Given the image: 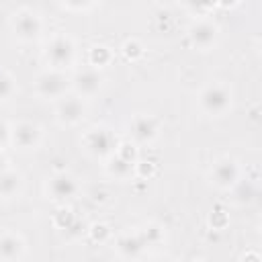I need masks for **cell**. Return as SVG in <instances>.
I'll return each mask as SVG.
<instances>
[{
  "label": "cell",
  "instance_id": "1",
  "mask_svg": "<svg viewBox=\"0 0 262 262\" xmlns=\"http://www.w3.org/2000/svg\"><path fill=\"white\" fill-rule=\"evenodd\" d=\"M199 106L211 117H221L231 108V90L219 82L207 84L199 92Z\"/></svg>",
  "mask_w": 262,
  "mask_h": 262
},
{
  "label": "cell",
  "instance_id": "2",
  "mask_svg": "<svg viewBox=\"0 0 262 262\" xmlns=\"http://www.w3.org/2000/svg\"><path fill=\"white\" fill-rule=\"evenodd\" d=\"M45 59L47 63L51 66V70H57V72H63L66 68H70L74 63V57H76V45L72 41V37L68 35H55L49 39V43L45 45Z\"/></svg>",
  "mask_w": 262,
  "mask_h": 262
},
{
  "label": "cell",
  "instance_id": "3",
  "mask_svg": "<svg viewBox=\"0 0 262 262\" xmlns=\"http://www.w3.org/2000/svg\"><path fill=\"white\" fill-rule=\"evenodd\" d=\"M12 31L20 41H35L43 33V18L33 8H18L12 14Z\"/></svg>",
  "mask_w": 262,
  "mask_h": 262
},
{
  "label": "cell",
  "instance_id": "4",
  "mask_svg": "<svg viewBox=\"0 0 262 262\" xmlns=\"http://www.w3.org/2000/svg\"><path fill=\"white\" fill-rule=\"evenodd\" d=\"M84 145L96 158H111L119 149L117 135L106 127H92L84 135Z\"/></svg>",
  "mask_w": 262,
  "mask_h": 262
},
{
  "label": "cell",
  "instance_id": "5",
  "mask_svg": "<svg viewBox=\"0 0 262 262\" xmlns=\"http://www.w3.org/2000/svg\"><path fill=\"white\" fill-rule=\"evenodd\" d=\"M70 78L66 76V72H57V70H47L43 74L37 76L35 80V90L41 98H63L68 88H70Z\"/></svg>",
  "mask_w": 262,
  "mask_h": 262
},
{
  "label": "cell",
  "instance_id": "6",
  "mask_svg": "<svg viewBox=\"0 0 262 262\" xmlns=\"http://www.w3.org/2000/svg\"><path fill=\"white\" fill-rule=\"evenodd\" d=\"M209 180L213 186L221 188V190H227V188H233L237 182H239V166L235 160L231 158H221L213 164L211 172H209Z\"/></svg>",
  "mask_w": 262,
  "mask_h": 262
},
{
  "label": "cell",
  "instance_id": "7",
  "mask_svg": "<svg viewBox=\"0 0 262 262\" xmlns=\"http://www.w3.org/2000/svg\"><path fill=\"white\" fill-rule=\"evenodd\" d=\"M78 194V182L68 172H55L47 178V196L57 203H66Z\"/></svg>",
  "mask_w": 262,
  "mask_h": 262
},
{
  "label": "cell",
  "instance_id": "8",
  "mask_svg": "<svg viewBox=\"0 0 262 262\" xmlns=\"http://www.w3.org/2000/svg\"><path fill=\"white\" fill-rule=\"evenodd\" d=\"M217 37H219V29L215 23L207 20V18H201V20H194L190 27H188V41L192 43V47L205 51V49H211L215 43H217Z\"/></svg>",
  "mask_w": 262,
  "mask_h": 262
},
{
  "label": "cell",
  "instance_id": "9",
  "mask_svg": "<svg viewBox=\"0 0 262 262\" xmlns=\"http://www.w3.org/2000/svg\"><path fill=\"white\" fill-rule=\"evenodd\" d=\"M55 117L61 125H78L86 117V104L80 96H63L57 100Z\"/></svg>",
  "mask_w": 262,
  "mask_h": 262
},
{
  "label": "cell",
  "instance_id": "10",
  "mask_svg": "<svg viewBox=\"0 0 262 262\" xmlns=\"http://www.w3.org/2000/svg\"><path fill=\"white\" fill-rule=\"evenodd\" d=\"M39 141H41V129L31 121H20L10 129V143L23 151L35 149Z\"/></svg>",
  "mask_w": 262,
  "mask_h": 262
},
{
  "label": "cell",
  "instance_id": "11",
  "mask_svg": "<svg viewBox=\"0 0 262 262\" xmlns=\"http://www.w3.org/2000/svg\"><path fill=\"white\" fill-rule=\"evenodd\" d=\"M129 133L135 143H151L160 133V123L151 115H135L129 123Z\"/></svg>",
  "mask_w": 262,
  "mask_h": 262
},
{
  "label": "cell",
  "instance_id": "12",
  "mask_svg": "<svg viewBox=\"0 0 262 262\" xmlns=\"http://www.w3.org/2000/svg\"><path fill=\"white\" fill-rule=\"evenodd\" d=\"M102 74L94 68H86V70H80L74 78H72V86L74 90L78 92V96H94L100 88H102Z\"/></svg>",
  "mask_w": 262,
  "mask_h": 262
},
{
  "label": "cell",
  "instance_id": "13",
  "mask_svg": "<svg viewBox=\"0 0 262 262\" xmlns=\"http://www.w3.org/2000/svg\"><path fill=\"white\" fill-rule=\"evenodd\" d=\"M115 246H117V252H119L123 258H129V260H133V258H139V256L143 254V250L147 248L139 231H133V233H123V235H119Z\"/></svg>",
  "mask_w": 262,
  "mask_h": 262
},
{
  "label": "cell",
  "instance_id": "14",
  "mask_svg": "<svg viewBox=\"0 0 262 262\" xmlns=\"http://www.w3.org/2000/svg\"><path fill=\"white\" fill-rule=\"evenodd\" d=\"M25 242L16 233H2L0 235V260L2 262H14L23 256Z\"/></svg>",
  "mask_w": 262,
  "mask_h": 262
},
{
  "label": "cell",
  "instance_id": "15",
  "mask_svg": "<svg viewBox=\"0 0 262 262\" xmlns=\"http://www.w3.org/2000/svg\"><path fill=\"white\" fill-rule=\"evenodd\" d=\"M135 164H137V162H131V160H127V158H123L121 154L115 151L111 158H106V172H108L111 176L119 178V180H125V178L133 176Z\"/></svg>",
  "mask_w": 262,
  "mask_h": 262
},
{
  "label": "cell",
  "instance_id": "16",
  "mask_svg": "<svg viewBox=\"0 0 262 262\" xmlns=\"http://www.w3.org/2000/svg\"><path fill=\"white\" fill-rule=\"evenodd\" d=\"M20 184H23L20 174H18V172H12V170H6V172L0 176V196H2V199L14 196V194L20 190Z\"/></svg>",
  "mask_w": 262,
  "mask_h": 262
},
{
  "label": "cell",
  "instance_id": "17",
  "mask_svg": "<svg viewBox=\"0 0 262 262\" xmlns=\"http://www.w3.org/2000/svg\"><path fill=\"white\" fill-rule=\"evenodd\" d=\"M111 57H113V53H111V49L106 45H94L90 49V63L94 66V70L106 66L111 61Z\"/></svg>",
  "mask_w": 262,
  "mask_h": 262
},
{
  "label": "cell",
  "instance_id": "18",
  "mask_svg": "<svg viewBox=\"0 0 262 262\" xmlns=\"http://www.w3.org/2000/svg\"><path fill=\"white\" fill-rule=\"evenodd\" d=\"M16 92V82L8 72L0 70V102L12 98V94Z\"/></svg>",
  "mask_w": 262,
  "mask_h": 262
},
{
  "label": "cell",
  "instance_id": "19",
  "mask_svg": "<svg viewBox=\"0 0 262 262\" xmlns=\"http://www.w3.org/2000/svg\"><path fill=\"white\" fill-rule=\"evenodd\" d=\"M139 233H141V237H143L145 246H154V244H158V242L164 237V229H162L160 225H156V223L145 225V227H143Z\"/></svg>",
  "mask_w": 262,
  "mask_h": 262
},
{
  "label": "cell",
  "instance_id": "20",
  "mask_svg": "<svg viewBox=\"0 0 262 262\" xmlns=\"http://www.w3.org/2000/svg\"><path fill=\"white\" fill-rule=\"evenodd\" d=\"M123 55L127 59H137L143 55V45L137 41V39H129L123 43Z\"/></svg>",
  "mask_w": 262,
  "mask_h": 262
},
{
  "label": "cell",
  "instance_id": "21",
  "mask_svg": "<svg viewBox=\"0 0 262 262\" xmlns=\"http://www.w3.org/2000/svg\"><path fill=\"white\" fill-rule=\"evenodd\" d=\"M88 233H90V237L94 239V242H106L108 239V235H111V229H108V225H104V223H94V225H90L88 227Z\"/></svg>",
  "mask_w": 262,
  "mask_h": 262
},
{
  "label": "cell",
  "instance_id": "22",
  "mask_svg": "<svg viewBox=\"0 0 262 262\" xmlns=\"http://www.w3.org/2000/svg\"><path fill=\"white\" fill-rule=\"evenodd\" d=\"M8 143H10V127H8L4 121H0V151H2Z\"/></svg>",
  "mask_w": 262,
  "mask_h": 262
},
{
  "label": "cell",
  "instance_id": "23",
  "mask_svg": "<svg viewBox=\"0 0 262 262\" xmlns=\"http://www.w3.org/2000/svg\"><path fill=\"white\" fill-rule=\"evenodd\" d=\"M66 10H88V8H92L94 4L92 2H82V4H74V2H63L61 4Z\"/></svg>",
  "mask_w": 262,
  "mask_h": 262
},
{
  "label": "cell",
  "instance_id": "24",
  "mask_svg": "<svg viewBox=\"0 0 262 262\" xmlns=\"http://www.w3.org/2000/svg\"><path fill=\"white\" fill-rule=\"evenodd\" d=\"M6 170H10V168H8V160H6V156L0 151V176H2Z\"/></svg>",
  "mask_w": 262,
  "mask_h": 262
},
{
  "label": "cell",
  "instance_id": "25",
  "mask_svg": "<svg viewBox=\"0 0 262 262\" xmlns=\"http://www.w3.org/2000/svg\"><path fill=\"white\" fill-rule=\"evenodd\" d=\"M242 262H260V256L256 254V252H248L246 256H244V260Z\"/></svg>",
  "mask_w": 262,
  "mask_h": 262
},
{
  "label": "cell",
  "instance_id": "26",
  "mask_svg": "<svg viewBox=\"0 0 262 262\" xmlns=\"http://www.w3.org/2000/svg\"><path fill=\"white\" fill-rule=\"evenodd\" d=\"M160 262H176V260H170V258H166V260H160Z\"/></svg>",
  "mask_w": 262,
  "mask_h": 262
},
{
  "label": "cell",
  "instance_id": "27",
  "mask_svg": "<svg viewBox=\"0 0 262 262\" xmlns=\"http://www.w3.org/2000/svg\"><path fill=\"white\" fill-rule=\"evenodd\" d=\"M194 262H205V260H194Z\"/></svg>",
  "mask_w": 262,
  "mask_h": 262
}]
</instances>
